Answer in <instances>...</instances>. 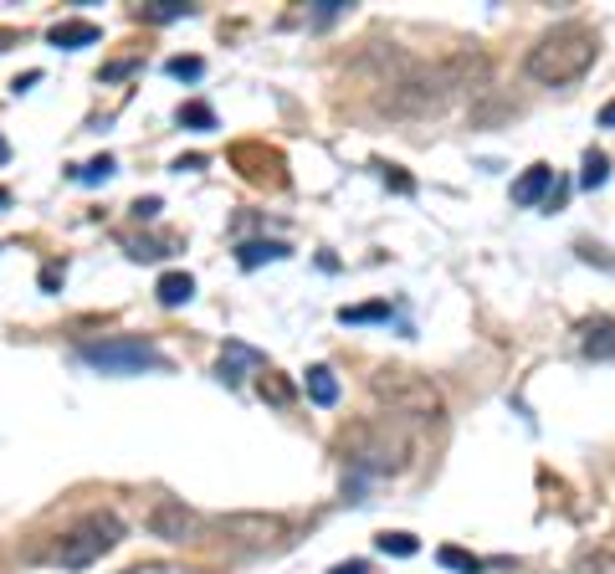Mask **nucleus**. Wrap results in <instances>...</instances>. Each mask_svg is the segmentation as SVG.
I'll return each instance as SVG.
<instances>
[{
  "label": "nucleus",
  "instance_id": "10",
  "mask_svg": "<svg viewBox=\"0 0 615 574\" xmlns=\"http://www.w3.org/2000/svg\"><path fill=\"white\" fill-rule=\"evenodd\" d=\"M579 349L589 354V359H615V318H585L579 324Z\"/></svg>",
  "mask_w": 615,
  "mask_h": 574
},
{
  "label": "nucleus",
  "instance_id": "20",
  "mask_svg": "<svg viewBox=\"0 0 615 574\" xmlns=\"http://www.w3.org/2000/svg\"><path fill=\"white\" fill-rule=\"evenodd\" d=\"M180 129H196V133H210L216 129V113H210V103H180Z\"/></svg>",
  "mask_w": 615,
  "mask_h": 574
},
{
  "label": "nucleus",
  "instance_id": "33",
  "mask_svg": "<svg viewBox=\"0 0 615 574\" xmlns=\"http://www.w3.org/2000/svg\"><path fill=\"white\" fill-rule=\"evenodd\" d=\"M175 170H206V159H200V154H185V159H175Z\"/></svg>",
  "mask_w": 615,
  "mask_h": 574
},
{
  "label": "nucleus",
  "instance_id": "23",
  "mask_svg": "<svg viewBox=\"0 0 615 574\" xmlns=\"http://www.w3.org/2000/svg\"><path fill=\"white\" fill-rule=\"evenodd\" d=\"M375 548H380V554H395V559H410L420 544L410 534H380V538H375Z\"/></svg>",
  "mask_w": 615,
  "mask_h": 574
},
{
  "label": "nucleus",
  "instance_id": "37",
  "mask_svg": "<svg viewBox=\"0 0 615 574\" xmlns=\"http://www.w3.org/2000/svg\"><path fill=\"white\" fill-rule=\"evenodd\" d=\"M5 47H16V31H0V52H5Z\"/></svg>",
  "mask_w": 615,
  "mask_h": 574
},
{
  "label": "nucleus",
  "instance_id": "1",
  "mask_svg": "<svg viewBox=\"0 0 615 574\" xmlns=\"http://www.w3.org/2000/svg\"><path fill=\"white\" fill-rule=\"evenodd\" d=\"M595 57H600V31L585 21H559L528 47V78L544 88H569L595 67Z\"/></svg>",
  "mask_w": 615,
  "mask_h": 574
},
{
  "label": "nucleus",
  "instance_id": "32",
  "mask_svg": "<svg viewBox=\"0 0 615 574\" xmlns=\"http://www.w3.org/2000/svg\"><path fill=\"white\" fill-rule=\"evenodd\" d=\"M328 574H369V564L365 559H349V564H334Z\"/></svg>",
  "mask_w": 615,
  "mask_h": 574
},
{
  "label": "nucleus",
  "instance_id": "17",
  "mask_svg": "<svg viewBox=\"0 0 615 574\" xmlns=\"http://www.w3.org/2000/svg\"><path fill=\"white\" fill-rule=\"evenodd\" d=\"M236 165H257V170H251V180H257V185H262V180H277V159L272 154H262V149H257V144H241V149H236Z\"/></svg>",
  "mask_w": 615,
  "mask_h": 574
},
{
  "label": "nucleus",
  "instance_id": "9",
  "mask_svg": "<svg viewBox=\"0 0 615 574\" xmlns=\"http://www.w3.org/2000/svg\"><path fill=\"white\" fill-rule=\"evenodd\" d=\"M241 369H267V354L251 349V344H226L221 349V365H216V375L226 379V385H241Z\"/></svg>",
  "mask_w": 615,
  "mask_h": 574
},
{
  "label": "nucleus",
  "instance_id": "5",
  "mask_svg": "<svg viewBox=\"0 0 615 574\" xmlns=\"http://www.w3.org/2000/svg\"><path fill=\"white\" fill-rule=\"evenodd\" d=\"M123 544V523H118V513H88L82 523H72L62 534V544L47 554L52 564H62V569H88V564H98L108 554V548Z\"/></svg>",
  "mask_w": 615,
  "mask_h": 574
},
{
  "label": "nucleus",
  "instance_id": "26",
  "mask_svg": "<svg viewBox=\"0 0 615 574\" xmlns=\"http://www.w3.org/2000/svg\"><path fill=\"white\" fill-rule=\"evenodd\" d=\"M385 170V185H390V190H400V196H410V190H416V180H410L406 170H395V165H380Z\"/></svg>",
  "mask_w": 615,
  "mask_h": 574
},
{
  "label": "nucleus",
  "instance_id": "18",
  "mask_svg": "<svg viewBox=\"0 0 615 574\" xmlns=\"http://www.w3.org/2000/svg\"><path fill=\"white\" fill-rule=\"evenodd\" d=\"M610 180V154H600V149H589L585 165H579V185L585 190H600V185Z\"/></svg>",
  "mask_w": 615,
  "mask_h": 574
},
{
  "label": "nucleus",
  "instance_id": "34",
  "mask_svg": "<svg viewBox=\"0 0 615 574\" xmlns=\"http://www.w3.org/2000/svg\"><path fill=\"white\" fill-rule=\"evenodd\" d=\"M37 82H41V72H21V78L11 82V88H16V92H27V88H37Z\"/></svg>",
  "mask_w": 615,
  "mask_h": 574
},
{
  "label": "nucleus",
  "instance_id": "39",
  "mask_svg": "<svg viewBox=\"0 0 615 574\" xmlns=\"http://www.w3.org/2000/svg\"><path fill=\"white\" fill-rule=\"evenodd\" d=\"M5 154H11V149H5V139H0V159H5Z\"/></svg>",
  "mask_w": 615,
  "mask_h": 574
},
{
  "label": "nucleus",
  "instance_id": "4",
  "mask_svg": "<svg viewBox=\"0 0 615 574\" xmlns=\"http://www.w3.org/2000/svg\"><path fill=\"white\" fill-rule=\"evenodd\" d=\"M78 359L98 375H170V354L149 339H88L78 344Z\"/></svg>",
  "mask_w": 615,
  "mask_h": 574
},
{
  "label": "nucleus",
  "instance_id": "12",
  "mask_svg": "<svg viewBox=\"0 0 615 574\" xmlns=\"http://www.w3.org/2000/svg\"><path fill=\"white\" fill-rule=\"evenodd\" d=\"M98 37H103V27H98V21H57V27H52V47H62V52L92 47Z\"/></svg>",
  "mask_w": 615,
  "mask_h": 574
},
{
  "label": "nucleus",
  "instance_id": "31",
  "mask_svg": "<svg viewBox=\"0 0 615 574\" xmlns=\"http://www.w3.org/2000/svg\"><path fill=\"white\" fill-rule=\"evenodd\" d=\"M129 72H133V62H113V67H103L98 78H103V82H118V78H129Z\"/></svg>",
  "mask_w": 615,
  "mask_h": 574
},
{
  "label": "nucleus",
  "instance_id": "28",
  "mask_svg": "<svg viewBox=\"0 0 615 574\" xmlns=\"http://www.w3.org/2000/svg\"><path fill=\"white\" fill-rule=\"evenodd\" d=\"M159 210H164V206H159V196H144V200H133V216H139V221H154Z\"/></svg>",
  "mask_w": 615,
  "mask_h": 574
},
{
  "label": "nucleus",
  "instance_id": "27",
  "mask_svg": "<svg viewBox=\"0 0 615 574\" xmlns=\"http://www.w3.org/2000/svg\"><path fill=\"white\" fill-rule=\"evenodd\" d=\"M344 11H349V0H313L318 21H334V16H344Z\"/></svg>",
  "mask_w": 615,
  "mask_h": 574
},
{
  "label": "nucleus",
  "instance_id": "3",
  "mask_svg": "<svg viewBox=\"0 0 615 574\" xmlns=\"http://www.w3.org/2000/svg\"><path fill=\"white\" fill-rule=\"evenodd\" d=\"M369 390H375L380 405H390L395 420H441V390L426 375H416V369L385 365L369 379Z\"/></svg>",
  "mask_w": 615,
  "mask_h": 574
},
{
  "label": "nucleus",
  "instance_id": "35",
  "mask_svg": "<svg viewBox=\"0 0 615 574\" xmlns=\"http://www.w3.org/2000/svg\"><path fill=\"white\" fill-rule=\"evenodd\" d=\"M123 574H175L170 564H139V569H123Z\"/></svg>",
  "mask_w": 615,
  "mask_h": 574
},
{
  "label": "nucleus",
  "instance_id": "36",
  "mask_svg": "<svg viewBox=\"0 0 615 574\" xmlns=\"http://www.w3.org/2000/svg\"><path fill=\"white\" fill-rule=\"evenodd\" d=\"M600 129H615V98L600 108Z\"/></svg>",
  "mask_w": 615,
  "mask_h": 574
},
{
  "label": "nucleus",
  "instance_id": "22",
  "mask_svg": "<svg viewBox=\"0 0 615 574\" xmlns=\"http://www.w3.org/2000/svg\"><path fill=\"white\" fill-rule=\"evenodd\" d=\"M113 170H118L113 159L98 154V159H88V165L78 170V185H103V180H113Z\"/></svg>",
  "mask_w": 615,
  "mask_h": 574
},
{
  "label": "nucleus",
  "instance_id": "14",
  "mask_svg": "<svg viewBox=\"0 0 615 574\" xmlns=\"http://www.w3.org/2000/svg\"><path fill=\"white\" fill-rule=\"evenodd\" d=\"M302 385H308V400L323 405V410H328L334 400H339V379H334V369H328V365H313Z\"/></svg>",
  "mask_w": 615,
  "mask_h": 574
},
{
  "label": "nucleus",
  "instance_id": "11",
  "mask_svg": "<svg viewBox=\"0 0 615 574\" xmlns=\"http://www.w3.org/2000/svg\"><path fill=\"white\" fill-rule=\"evenodd\" d=\"M549 190H554V170L549 165H534L513 185V206H538V200H549Z\"/></svg>",
  "mask_w": 615,
  "mask_h": 574
},
{
  "label": "nucleus",
  "instance_id": "21",
  "mask_svg": "<svg viewBox=\"0 0 615 574\" xmlns=\"http://www.w3.org/2000/svg\"><path fill=\"white\" fill-rule=\"evenodd\" d=\"M436 559H441L446 569H457V574H482V559H472L467 548H451V544H446V548H436Z\"/></svg>",
  "mask_w": 615,
  "mask_h": 574
},
{
  "label": "nucleus",
  "instance_id": "38",
  "mask_svg": "<svg viewBox=\"0 0 615 574\" xmlns=\"http://www.w3.org/2000/svg\"><path fill=\"white\" fill-rule=\"evenodd\" d=\"M5 206H11V190H5V185H0V210H5Z\"/></svg>",
  "mask_w": 615,
  "mask_h": 574
},
{
  "label": "nucleus",
  "instance_id": "15",
  "mask_svg": "<svg viewBox=\"0 0 615 574\" xmlns=\"http://www.w3.org/2000/svg\"><path fill=\"white\" fill-rule=\"evenodd\" d=\"M282 257H292L288 247H282V241H247V247H236V261H241V267H262V261H282Z\"/></svg>",
  "mask_w": 615,
  "mask_h": 574
},
{
  "label": "nucleus",
  "instance_id": "25",
  "mask_svg": "<svg viewBox=\"0 0 615 574\" xmlns=\"http://www.w3.org/2000/svg\"><path fill=\"white\" fill-rule=\"evenodd\" d=\"M257 390H262V395H267V400H272V405H288V400H292V385H288V379H282V375H272V369H267V375H262V385H257Z\"/></svg>",
  "mask_w": 615,
  "mask_h": 574
},
{
  "label": "nucleus",
  "instance_id": "16",
  "mask_svg": "<svg viewBox=\"0 0 615 574\" xmlns=\"http://www.w3.org/2000/svg\"><path fill=\"white\" fill-rule=\"evenodd\" d=\"M196 5H185V0H154V5H139V21H149V27H164V21H180V16H190Z\"/></svg>",
  "mask_w": 615,
  "mask_h": 574
},
{
  "label": "nucleus",
  "instance_id": "8",
  "mask_svg": "<svg viewBox=\"0 0 615 574\" xmlns=\"http://www.w3.org/2000/svg\"><path fill=\"white\" fill-rule=\"evenodd\" d=\"M210 534L247 538V544H272L282 538V518H262V513H231V518H206Z\"/></svg>",
  "mask_w": 615,
  "mask_h": 574
},
{
  "label": "nucleus",
  "instance_id": "2",
  "mask_svg": "<svg viewBox=\"0 0 615 574\" xmlns=\"http://www.w3.org/2000/svg\"><path fill=\"white\" fill-rule=\"evenodd\" d=\"M339 452L349 457V467L359 477H395V472L410 467L416 441H410V430L395 416H380V420H359L354 430H344Z\"/></svg>",
  "mask_w": 615,
  "mask_h": 574
},
{
  "label": "nucleus",
  "instance_id": "19",
  "mask_svg": "<svg viewBox=\"0 0 615 574\" xmlns=\"http://www.w3.org/2000/svg\"><path fill=\"white\" fill-rule=\"evenodd\" d=\"M380 318H390V303H344L339 308V324H380Z\"/></svg>",
  "mask_w": 615,
  "mask_h": 574
},
{
  "label": "nucleus",
  "instance_id": "7",
  "mask_svg": "<svg viewBox=\"0 0 615 574\" xmlns=\"http://www.w3.org/2000/svg\"><path fill=\"white\" fill-rule=\"evenodd\" d=\"M144 528L164 544H200L206 538V518L196 508H185L180 497H154L144 513Z\"/></svg>",
  "mask_w": 615,
  "mask_h": 574
},
{
  "label": "nucleus",
  "instance_id": "24",
  "mask_svg": "<svg viewBox=\"0 0 615 574\" xmlns=\"http://www.w3.org/2000/svg\"><path fill=\"white\" fill-rule=\"evenodd\" d=\"M164 72H170V78H180V82H196L200 72H206V62H200V57H170V62H164Z\"/></svg>",
  "mask_w": 615,
  "mask_h": 574
},
{
  "label": "nucleus",
  "instance_id": "6",
  "mask_svg": "<svg viewBox=\"0 0 615 574\" xmlns=\"http://www.w3.org/2000/svg\"><path fill=\"white\" fill-rule=\"evenodd\" d=\"M451 88H457V72H451V67H416L410 78L390 82V98H385V103H390L395 113H436V108L451 98Z\"/></svg>",
  "mask_w": 615,
  "mask_h": 574
},
{
  "label": "nucleus",
  "instance_id": "30",
  "mask_svg": "<svg viewBox=\"0 0 615 574\" xmlns=\"http://www.w3.org/2000/svg\"><path fill=\"white\" fill-rule=\"evenodd\" d=\"M585 569H589V574H615V554H595Z\"/></svg>",
  "mask_w": 615,
  "mask_h": 574
},
{
  "label": "nucleus",
  "instance_id": "29",
  "mask_svg": "<svg viewBox=\"0 0 615 574\" xmlns=\"http://www.w3.org/2000/svg\"><path fill=\"white\" fill-rule=\"evenodd\" d=\"M57 287H62V267L47 261V267H41V292H57Z\"/></svg>",
  "mask_w": 615,
  "mask_h": 574
},
{
  "label": "nucleus",
  "instance_id": "13",
  "mask_svg": "<svg viewBox=\"0 0 615 574\" xmlns=\"http://www.w3.org/2000/svg\"><path fill=\"white\" fill-rule=\"evenodd\" d=\"M154 292H159V303H164V308H180V303L196 298V277H190V272H164L154 282Z\"/></svg>",
  "mask_w": 615,
  "mask_h": 574
}]
</instances>
